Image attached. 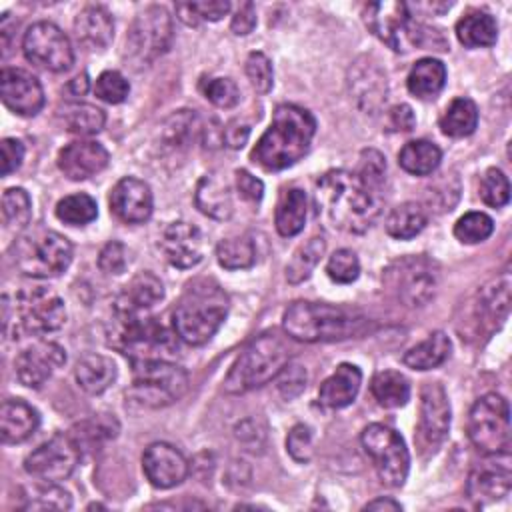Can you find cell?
Here are the masks:
<instances>
[{
  "label": "cell",
  "mask_w": 512,
  "mask_h": 512,
  "mask_svg": "<svg viewBox=\"0 0 512 512\" xmlns=\"http://www.w3.org/2000/svg\"><path fill=\"white\" fill-rule=\"evenodd\" d=\"M128 92H130V84L118 70H106L94 82V94L108 104L124 102Z\"/></svg>",
  "instance_id": "cell-51"
},
{
  "label": "cell",
  "mask_w": 512,
  "mask_h": 512,
  "mask_svg": "<svg viewBox=\"0 0 512 512\" xmlns=\"http://www.w3.org/2000/svg\"><path fill=\"white\" fill-rule=\"evenodd\" d=\"M286 450L296 462H302V464L310 462V458L314 454L312 430L306 424L292 426V430L288 432V438H286Z\"/></svg>",
  "instance_id": "cell-56"
},
{
  "label": "cell",
  "mask_w": 512,
  "mask_h": 512,
  "mask_svg": "<svg viewBox=\"0 0 512 512\" xmlns=\"http://www.w3.org/2000/svg\"><path fill=\"white\" fill-rule=\"evenodd\" d=\"M324 252H326V240L322 236L308 238L304 244L296 248L290 262L286 264V280L290 284L304 282L312 274V270L316 268Z\"/></svg>",
  "instance_id": "cell-41"
},
{
  "label": "cell",
  "mask_w": 512,
  "mask_h": 512,
  "mask_svg": "<svg viewBox=\"0 0 512 512\" xmlns=\"http://www.w3.org/2000/svg\"><path fill=\"white\" fill-rule=\"evenodd\" d=\"M494 230V222L484 212H466L454 224V236L464 244L484 242Z\"/></svg>",
  "instance_id": "cell-48"
},
{
  "label": "cell",
  "mask_w": 512,
  "mask_h": 512,
  "mask_svg": "<svg viewBox=\"0 0 512 512\" xmlns=\"http://www.w3.org/2000/svg\"><path fill=\"white\" fill-rule=\"evenodd\" d=\"M292 360V348L278 330H268L256 336L236 358L224 378L228 394H244L278 376Z\"/></svg>",
  "instance_id": "cell-5"
},
{
  "label": "cell",
  "mask_w": 512,
  "mask_h": 512,
  "mask_svg": "<svg viewBox=\"0 0 512 512\" xmlns=\"http://www.w3.org/2000/svg\"><path fill=\"white\" fill-rule=\"evenodd\" d=\"M10 254L14 266L24 276L52 278L70 266L72 244L56 230L32 228L16 238Z\"/></svg>",
  "instance_id": "cell-6"
},
{
  "label": "cell",
  "mask_w": 512,
  "mask_h": 512,
  "mask_svg": "<svg viewBox=\"0 0 512 512\" xmlns=\"http://www.w3.org/2000/svg\"><path fill=\"white\" fill-rule=\"evenodd\" d=\"M228 294L212 278H196L186 284L172 310L174 334L190 344H206L228 314Z\"/></svg>",
  "instance_id": "cell-4"
},
{
  "label": "cell",
  "mask_w": 512,
  "mask_h": 512,
  "mask_svg": "<svg viewBox=\"0 0 512 512\" xmlns=\"http://www.w3.org/2000/svg\"><path fill=\"white\" fill-rule=\"evenodd\" d=\"M216 258L226 270L250 268L256 262V246L248 236L224 238L216 246Z\"/></svg>",
  "instance_id": "cell-44"
},
{
  "label": "cell",
  "mask_w": 512,
  "mask_h": 512,
  "mask_svg": "<svg viewBox=\"0 0 512 512\" xmlns=\"http://www.w3.org/2000/svg\"><path fill=\"white\" fill-rule=\"evenodd\" d=\"M68 88L72 90V94H74V96H82V94L88 90V76H86V74L76 76L74 80H70Z\"/></svg>",
  "instance_id": "cell-64"
},
{
  "label": "cell",
  "mask_w": 512,
  "mask_h": 512,
  "mask_svg": "<svg viewBox=\"0 0 512 512\" xmlns=\"http://www.w3.org/2000/svg\"><path fill=\"white\" fill-rule=\"evenodd\" d=\"M196 208L214 218V220H228L232 216V196L230 188L224 178L218 174H206L200 178L194 194Z\"/></svg>",
  "instance_id": "cell-31"
},
{
  "label": "cell",
  "mask_w": 512,
  "mask_h": 512,
  "mask_svg": "<svg viewBox=\"0 0 512 512\" xmlns=\"http://www.w3.org/2000/svg\"><path fill=\"white\" fill-rule=\"evenodd\" d=\"M110 154L96 140H76L58 154V168L70 180H86L108 166Z\"/></svg>",
  "instance_id": "cell-25"
},
{
  "label": "cell",
  "mask_w": 512,
  "mask_h": 512,
  "mask_svg": "<svg viewBox=\"0 0 512 512\" xmlns=\"http://www.w3.org/2000/svg\"><path fill=\"white\" fill-rule=\"evenodd\" d=\"M256 26V10H254V4L252 2H244L240 4V8L236 10V14L232 16V22H230V30L236 34V36H246L254 30Z\"/></svg>",
  "instance_id": "cell-61"
},
{
  "label": "cell",
  "mask_w": 512,
  "mask_h": 512,
  "mask_svg": "<svg viewBox=\"0 0 512 512\" xmlns=\"http://www.w3.org/2000/svg\"><path fill=\"white\" fill-rule=\"evenodd\" d=\"M130 364L134 378L126 398L140 406L162 408L180 400L188 390V372L166 358L130 360Z\"/></svg>",
  "instance_id": "cell-8"
},
{
  "label": "cell",
  "mask_w": 512,
  "mask_h": 512,
  "mask_svg": "<svg viewBox=\"0 0 512 512\" xmlns=\"http://www.w3.org/2000/svg\"><path fill=\"white\" fill-rule=\"evenodd\" d=\"M22 50L28 62L50 72H66L74 64V50L68 36L48 20L28 26L22 38Z\"/></svg>",
  "instance_id": "cell-16"
},
{
  "label": "cell",
  "mask_w": 512,
  "mask_h": 512,
  "mask_svg": "<svg viewBox=\"0 0 512 512\" xmlns=\"http://www.w3.org/2000/svg\"><path fill=\"white\" fill-rule=\"evenodd\" d=\"M416 126V116L408 104H396L388 112V128L394 132H410Z\"/></svg>",
  "instance_id": "cell-62"
},
{
  "label": "cell",
  "mask_w": 512,
  "mask_h": 512,
  "mask_svg": "<svg viewBox=\"0 0 512 512\" xmlns=\"http://www.w3.org/2000/svg\"><path fill=\"white\" fill-rule=\"evenodd\" d=\"M366 184L382 190V184L386 182V158L374 150V148H366L360 152L358 158V166L354 170Z\"/></svg>",
  "instance_id": "cell-53"
},
{
  "label": "cell",
  "mask_w": 512,
  "mask_h": 512,
  "mask_svg": "<svg viewBox=\"0 0 512 512\" xmlns=\"http://www.w3.org/2000/svg\"><path fill=\"white\" fill-rule=\"evenodd\" d=\"M108 346L126 354L130 360L166 358L176 352L174 336L152 316L120 314L108 326Z\"/></svg>",
  "instance_id": "cell-7"
},
{
  "label": "cell",
  "mask_w": 512,
  "mask_h": 512,
  "mask_svg": "<svg viewBox=\"0 0 512 512\" xmlns=\"http://www.w3.org/2000/svg\"><path fill=\"white\" fill-rule=\"evenodd\" d=\"M386 286L410 308L428 304L440 286V268L426 256H404L384 272Z\"/></svg>",
  "instance_id": "cell-12"
},
{
  "label": "cell",
  "mask_w": 512,
  "mask_h": 512,
  "mask_svg": "<svg viewBox=\"0 0 512 512\" xmlns=\"http://www.w3.org/2000/svg\"><path fill=\"white\" fill-rule=\"evenodd\" d=\"M56 216L64 224L84 226V224L92 222L98 216V206H96V200L92 196H88L84 192H78V194L64 196L56 204Z\"/></svg>",
  "instance_id": "cell-45"
},
{
  "label": "cell",
  "mask_w": 512,
  "mask_h": 512,
  "mask_svg": "<svg viewBox=\"0 0 512 512\" xmlns=\"http://www.w3.org/2000/svg\"><path fill=\"white\" fill-rule=\"evenodd\" d=\"M316 134V118L296 104H280L268 130L252 150V160L264 170H284L296 164L310 148Z\"/></svg>",
  "instance_id": "cell-2"
},
{
  "label": "cell",
  "mask_w": 512,
  "mask_h": 512,
  "mask_svg": "<svg viewBox=\"0 0 512 512\" xmlns=\"http://www.w3.org/2000/svg\"><path fill=\"white\" fill-rule=\"evenodd\" d=\"M244 68H246V76L256 92L266 94L272 90V84H274L272 62L264 52H250Z\"/></svg>",
  "instance_id": "cell-52"
},
{
  "label": "cell",
  "mask_w": 512,
  "mask_h": 512,
  "mask_svg": "<svg viewBox=\"0 0 512 512\" xmlns=\"http://www.w3.org/2000/svg\"><path fill=\"white\" fill-rule=\"evenodd\" d=\"M370 390L384 408H400L410 400V382L396 370H382L374 374Z\"/></svg>",
  "instance_id": "cell-40"
},
{
  "label": "cell",
  "mask_w": 512,
  "mask_h": 512,
  "mask_svg": "<svg viewBox=\"0 0 512 512\" xmlns=\"http://www.w3.org/2000/svg\"><path fill=\"white\" fill-rule=\"evenodd\" d=\"M80 456L82 450L70 432L54 434L26 456L24 470L40 482H60L74 472Z\"/></svg>",
  "instance_id": "cell-17"
},
{
  "label": "cell",
  "mask_w": 512,
  "mask_h": 512,
  "mask_svg": "<svg viewBox=\"0 0 512 512\" xmlns=\"http://www.w3.org/2000/svg\"><path fill=\"white\" fill-rule=\"evenodd\" d=\"M510 482L512 472L508 452L494 454L470 470L466 480V492L478 504L496 502L510 492Z\"/></svg>",
  "instance_id": "cell-19"
},
{
  "label": "cell",
  "mask_w": 512,
  "mask_h": 512,
  "mask_svg": "<svg viewBox=\"0 0 512 512\" xmlns=\"http://www.w3.org/2000/svg\"><path fill=\"white\" fill-rule=\"evenodd\" d=\"M66 322V308L60 296L50 290L36 288L14 296L10 306L4 296V330L14 324V336L20 334H46L62 328Z\"/></svg>",
  "instance_id": "cell-9"
},
{
  "label": "cell",
  "mask_w": 512,
  "mask_h": 512,
  "mask_svg": "<svg viewBox=\"0 0 512 512\" xmlns=\"http://www.w3.org/2000/svg\"><path fill=\"white\" fill-rule=\"evenodd\" d=\"M348 92L364 114H378L388 98V80L372 56H358L346 76Z\"/></svg>",
  "instance_id": "cell-18"
},
{
  "label": "cell",
  "mask_w": 512,
  "mask_h": 512,
  "mask_svg": "<svg viewBox=\"0 0 512 512\" xmlns=\"http://www.w3.org/2000/svg\"><path fill=\"white\" fill-rule=\"evenodd\" d=\"M172 16L164 6L144 8L126 34V58L134 66H148L172 44Z\"/></svg>",
  "instance_id": "cell-14"
},
{
  "label": "cell",
  "mask_w": 512,
  "mask_h": 512,
  "mask_svg": "<svg viewBox=\"0 0 512 512\" xmlns=\"http://www.w3.org/2000/svg\"><path fill=\"white\" fill-rule=\"evenodd\" d=\"M40 426V414L20 398H8L0 406V438L4 444L28 440Z\"/></svg>",
  "instance_id": "cell-28"
},
{
  "label": "cell",
  "mask_w": 512,
  "mask_h": 512,
  "mask_svg": "<svg viewBox=\"0 0 512 512\" xmlns=\"http://www.w3.org/2000/svg\"><path fill=\"white\" fill-rule=\"evenodd\" d=\"M78 42L88 50H104L114 38V20L104 6H86L74 18Z\"/></svg>",
  "instance_id": "cell-29"
},
{
  "label": "cell",
  "mask_w": 512,
  "mask_h": 512,
  "mask_svg": "<svg viewBox=\"0 0 512 512\" xmlns=\"http://www.w3.org/2000/svg\"><path fill=\"white\" fill-rule=\"evenodd\" d=\"M478 126V108L466 98H454L440 116V130L450 138L470 136Z\"/></svg>",
  "instance_id": "cell-38"
},
{
  "label": "cell",
  "mask_w": 512,
  "mask_h": 512,
  "mask_svg": "<svg viewBox=\"0 0 512 512\" xmlns=\"http://www.w3.org/2000/svg\"><path fill=\"white\" fill-rule=\"evenodd\" d=\"M204 96L218 108H234L240 102V90L232 78H212L204 86Z\"/></svg>",
  "instance_id": "cell-55"
},
{
  "label": "cell",
  "mask_w": 512,
  "mask_h": 512,
  "mask_svg": "<svg viewBox=\"0 0 512 512\" xmlns=\"http://www.w3.org/2000/svg\"><path fill=\"white\" fill-rule=\"evenodd\" d=\"M364 24L394 52H406L428 44V28L412 18L410 6L404 2L384 0L366 4Z\"/></svg>",
  "instance_id": "cell-10"
},
{
  "label": "cell",
  "mask_w": 512,
  "mask_h": 512,
  "mask_svg": "<svg viewBox=\"0 0 512 512\" xmlns=\"http://www.w3.org/2000/svg\"><path fill=\"white\" fill-rule=\"evenodd\" d=\"M164 298V286L152 272H138L132 276L114 300V312L142 314Z\"/></svg>",
  "instance_id": "cell-27"
},
{
  "label": "cell",
  "mask_w": 512,
  "mask_h": 512,
  "mask_svg": "<svg viewBox=\"0 0 512 512\" xmlns=\"http://www.w3.org/2000/svg\"><path fill=\"white\" fill-rule=\"evenodd\" d=\"M316 206L330 226L364 234L382 212V194L354 170H328L316 180Z\"/></svg>",
  "instance_id": "cell-1"
},
{
  "label": "cell",
  "mask_w": 512,
  "mask_h": 512,
  "mask_svg": "<svg viewBox=\"0 0 512 512\" xmlns=\"http://www.w3.org/2000/svg\"><path fill=\"white\" fill-rule=\"evenodd\" d=\"M468 438L484 456L504 454L510 446V408L504 396L488 392L480 396L468 414Z\"/></svg>",
  "instance_id": "cell-11"
},
{
  "label": "cell",
  "mask_w": 512,
  "mask_h": 512,
  "mask_svg": "<svg viewBox=\"0 0 512 512\" xmlns=\"http://www.w3.org/2000/svg\"><path fill=\"white\" fill-rule=\"evenodd\" d=\"M2 148V176L16 172L24 160V144L16 138H4L0 142Z\"/></svg>",
  "instance_id": "cell-58"
},
{
  "label": "cell",
  "mask_w": 512,
  "mask_h": 512,
  "mask_svg": "<svg viewBox=\"0 0 512 512\" xmlns=\"http://www.w3.org/2000/svg\"><path fill=\"white\" fill-rule=\"evenodd\" d=\"M64 362L66 354L60 344L40 340L18 352L14 358V372L20 384L28 388H40Z\"/></svg>",
  "instance_id": "cell-22"
},
{
  "label": "cell",
  "mask_w": 512,
  "mask_h": 512,
  "mask_svg": "<svg viewBox=\"0 0 512 512\" xmlns=\"http://www.w3.org/2000/svg\"><path fill=\"white\" fill-rule=\"evenodd\" d=\"M426 210L422 204L418 202H402L396 208L390 210V214L386 216V232L392 238L398 240H408L414 238L416 234H420L426 226Z\"/></svg>",
  "instance_id": "cell-39"
},
{
  "label": "cell",
  "mask_w": 512,
  "mask_h": 512,
  "mask_svg": "<svg viewBox=\"0 0 512 512\" xmlns=\"http://www.w3.org/2000/svg\"><path fill=\"white\" fill-rule=\"evenodd\" d=\"M62 120L68 132L80 134V136H90L96 134L104 128L106 114L94 104L86 102H72L62 108Z\"/></svg>",
  "instance_id": "cell-42"
},
{
  "label": "cell",
  "mask_w": 512,
  "mask_h": 512,
  "mask_svg": "<svg viewBox=\"0 0 512 512\" xmlns=\"http://www.w3.org/2000/svg\"><path fill=\"white\" fill-rule=\"evenodd\" d=\"M234 176H236V188H238V192L244 200L254 202V204L262 200L264 184H262L260 178L252 176L248 170H236Z\"/></svg>",
  "instance_id": "cell-59"
},
{
  "label": "cell",
  "mask_w": 512,
  "mask_h": 512,
  "mask_svg": "<svg viewBox=\"0 0 512 512\" xmlns=\"http://www.w3.org/2000/svg\"><path fill=\"white\" fill-rule=\"evenodd\" d=\"M22 510H70L72 498L70 494L56 486V482H42L24 488Z\"/></svg>",
  "instance_id": "cell-43"
},
{
  "label": "cell",
  "mask_w": 512,
  "mask_h": 512,
  "mask_svg": "<svg viewBox=\"0 0 512 512\" xmlns=\"http://www.w3.org/2000/svg\"><path fill=\"white\" fill-rule=\"evenodd\" d=\"M152 192L150 186L134 176H126L110 190V210L126 224H142L152 216Z\"/></svg>",
  "instance_id": "cell-24"
},
{
  "label": "cell",
  "mask_w": 512,
  "mask_h": 512,
  "mask_svg": "<svg viewBox=\"0 0 512 512\" xmlns=\"http://www.w3.org/2000/svg\"><path fill=\"white\" fill-rule=\"evenodd\" d=\"M76 382L88 394H102L116 380V366L102 354H84L74 368Z\"/></svg>",
  "instance_id": "cell-32"
},
{
  "label": "cell",
  "mask_w": 512,
  "mask_h": 512,
  "mask_svg": "<svg viewBox=\"0 0 512 512\" xmlns=\"http://www.w3.org/2000/svg\"><path fill=\"white\" fill-rule=\"evenodd\" d=\"M158 246L164 258L176 268H192L202 260V234L188 222L168 224Z\"/></svg>",
  "instance_id": "cell-26"
},
{
  "label": "cell",
  "mask_w": 512,
  "mask_h": 512,
  "mask_svg": "<svg viewBox=\"0 0 512 512\" xmlns=\"http://www.w3.org/2000/svg\"><path fill=\"white\" fill-rule=\"evenodd\" d=\"M480 198L492 208H500L510 200V182L500 168H488L480 178Z\"/></svg>",
  "instance_id": "cell-49"
},
{
  "label": "cell",
  "mask_w": 512,
  "mask_h": 512,
  "mask_svg": "<svg viewBox=\"0 0 512 512\" xmlns=\"http://www.w3.org/2000/svg\"><path fill=\"white\" fill-rule=\"evenodd\" d=\"M456 38L466 48L492 46L498 38V24L484 10H470L456 22Z\"/></svg>",
  "instance_id": "cell-33"
},
{
  "label": "cell",
  "mask_w": 512,
  "mask_h": 512,
  "mask_svg": "<svg viewBox=\"0 0 512 512\" xmlns=\"http://www.w3.org/2000/svg\"><path fill=\"white\" fill-rule=\"evenodd\" d=\"M450 430V402L440 382H424L420 388V416L416 424V448L426 458L438 452Z\"/></svg>",
  "instance_id": "cell-15"
},
{
  "label": "cell",
  "mask_w": 512,
  "mask_h": 512,
  "mask_svg": "<svg viewBox=\"0 0 512 512\" xmlns=\"http://www.w3.org/2000/svg\"><path fill=\"white\" fill-rule=\"evenodd\" d=\"M326 274L338 282V284H350L360 274V262L358 256L350 248L336 250L326 264Z\"/></svg>",
  "instance_id": "cell-50"
},
{
  "label": "cell",
  "mask_w": 512,
  "mask_h": 512,
  "mask_svg": "<svg viewBox=\"0 0 512 512\" xmlns=\"http://www.w3.org/2000/svg\"><path fill=\"white\" fill-rule=\"evenodd\" d=\"M142 470L152 486L164 490L178 486L186 478L188 462L176 446L154 442L142 454Z\"/></svg>",
  "instance_id": "cell-23"
},
{
  "label": "cell",
  "mask_w": 512,
  "mask_h": 512,
  "mask_svg": "<svg viewBox=\"0 0 512 512\" xmlns=\"http://www.w3.org/2000/svg\"><path fill=\"white\" fill-rule=\"evenodd\" d=\"M2 216L10 228L22 230L32 220V200L24 188H8L2 194Z\"/></svg>",
  "instance_id": "cell-47"
},
{
  "label": "cell",
  "mask_w": 512,
  "mask_h": 512,
  "mask_svg": "<svg viewBox=\"0 0 512 512\" xmlns=\"http://www.w3.org/2000/svg\"><path fill=\"white\" fill-rule=\"evenodd\" d=\"M248 136H250V124H246V122L240 120V118L230 120V122L222 128V142H224L228 148H232V150L242 148V146L248 142Z\"/></svg>",
  "instance_id": "cell-60"
},
{
  "label": "cell",
  "mask_w": 512,
  "mask_h": 512,
  "mask_svg": "<svg viewBox=\"0 0 512 512\" xmlns=\"http://www.w3.org/2000/svg\"><path fill=\"white\" fill-rule=\"evenodd\" d=\"M450 348H452L450 338L444 332L436 330V332L428 334L426 340L412 346L404 354L402 362L412 370H430V368H436V366H440L448 360Z\"/></svg>",
  "instance_id": "cell-36"
},
{
  "label": "cell",
  "mask_w": 512,
  "mask_h": 512,
  "mask_svg": "<svg viewBox=\"0 0 512 512\" xmlns=\"http://www.w3.org/2000/svg\"><path fill=\"white\" fill-rule=\"evenodd\" d=\"M510 274L504 272L486 282L472 304V318L478 334H490L502 326L510 308Z\"/></svg>",
  "instance_id": "cell-21"
},
{
  "label": "cell",
  "mask_w": 512,
  "mask_h": 512,
  "mask_svg": "<svg viewBox=\"0 0 512 512\" xmlns=\"http://www.w3.org/2000/svg\"><path fill=\"white\" fill-rule=\"evenodd\" d=\"M128 264L126 246L118 240H110L98 254V268L106 274H122Z\"/></svg>",
  "instance_id": "cell-57"
},
{
  "label": "cell",
  "mask_w": 512,
  "mask_h": 512,
  "mask_svg": "<svg viewBox=\"0 0 512 512\" xmlns=\"http://www.w3.org/2000/svg\"><path fill=\"white\" fill-rule=\"evenodd\" d=\"M230 12L226 0H204V2H176V16L186 26H198L200 22H216Z\"/></svg>",
  "instance_id": "cell-46"
},
{
  "label": "cell",
  "mask_w": 512,
  "mask_h": 512,
  "mask_svg": "<svg viewBox=\"0 0 512 512\" xmlns=\"http://www.w3.org/2000/svg\"><path fill=\"white\" fill-rule=\"evenodd\" d=\"M364 510H402L400 502L392 498H376L364 506Z\"/></svg>",
  "instance_id": "cell-63"
},
{
  "label": "cell",
  "mask_w": 512,
  "mask_h": 512,
  "mask_svg": "<svg viewBox=\"0 0 512 512\" xmlns=\"http://www.w3.org/2000/svg\"><path fill=\"white\" fill-rule=\"evenodd\" d=\"M0 96L18 116H36L44 106V90L34 74L22 68H2Z\"/></svg>",
  "instance_id": "cell-20"
},
{
  "label": "cell",
  "mask_w": 512,
  "mask_h": 512,
  "mask_svg": "<svg viewBox=\"0 0 512 512\" xmlns=\"http://www.w3.org/2000/svg\"><path fill=\"white\" fill-rule=\"evenodd\" d=\"M306 222V192L300 188H288L280 194L276 204L274 224L280 236H296Z\"/></svg>",
  "instance_id": "cell-35"
},
{
  "label": "cell",
  "mask_w": 512,
  "mask_h": 512,
  "mask_svg": "<svg viewBox=\"0 0 512 512\" xmlns=\"http://www.w3.org/2000/svg\"><path fill=\"white\" fill-rule=\"evenodd\" d=\"M274 380H276V386H278V392L282 394V398L284 400H292V398H296V396H300L304 392L308 374H306V368L302 364H296V362L290 360L278 372V376Z\"/></svg>",
  "instance_id": "cell-54"
},
{
  "label": "cell",
  "mask_w": 512,
  "mask_h": 512,
  "mask_svg": "<svg viewBox=\"0 0 512 512\" xmlns=\"http://www.w3.org/2000/svg\"><path fill=\"white\" fill-rule=\"evenodd\" d=\"M442 160V152L428 140H410L398 152V164L402 170L414 176L432 174Z\"/></svg>",
  "instance_id": "cell-37"
},
{
  "label": "cell",
  "mask_w": 512,
  "mask_h": 512,
  "mask_svg": "<svg viewBox=\"0 0 512 512\" xmlns=\"http://www.w3.org/2000/svg\"><path fill=\"white\" fill-rule=\"evenodd\" d=\"M372 320L358 310L324 302L296 300L282 316V330L298 342H334L354 338L370 330Z\"/></svg>",
  "instance_id": "cell-3"
},
{
  "label": "cell",
  "mask_w": 512,
  "mask_h": 512,
  "mask_svg": "<svg viewBox=\"0 0 512 512\" xmlns=\"http://www.w3.org/2000/svg\"><path fill=\"white\" fill-rule=\"evenodd\" d=\"M360 442L380 482L390 488L402 486L410 468V454L402 436L386 424H368L360 434Z\"/></svg>",
  "instance_id": "cell-13"
},
{
  "label": "cell",
  "mask_w": 512,
  "mask_h": 512,
  "mask_svg": "<svg viewBox=\"0 0 512 512\" xmlns=\"http://www.w3.org/2000/svg\"><path fill=\"white\" fill-rule=\"evenodd\" d=\"M362 382V372L358 366L342 362L336 370L320 384L318 398L328 408H344L354 402Z\"/></svg>",
  "instance_id": "cell-30"
},
{
  "label": "cell",
  "mask_w": 512,
  "mask_h": 512,
  "mask_svg": "<svg viewBox=\"0 0 512 512\" xmlns=\"http://www.w3.org/2000/svg\"><path fill=\"white\" fill-rule=\"evenodd\" d=\"M446 82V66L436 58H420L408 72L406 86L420 100L436 98Z\"/></svg>",
  "instance_id": "cell-34"
}]
</instances>
